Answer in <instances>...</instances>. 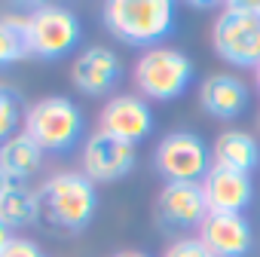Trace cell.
Instances as JSON below:
<instances>
[{
	"label": "cell",
	"mask_w": 260,
	"mask_h": 257,
	"mask_svg": "<svg viewBox=\"0 0 260 257\" xmlns=\"http://www.w3.org/2000/svg\"><path fill=\"white\" fill-rule=\"evenodd\" d=\"M162 257H211V254H208V248H205L196 236H184V239L172 242Z\"/></svg>",
	"instance_id": "20"
},
{
	"label": "cell",
	"mask_w": 260,
	"mask_h": 257,
	"mask_svg": "<svg viewBox=\"0 0 260 257\" xmlns=\"http://www.w3.org/2000/svg\"><path fill=\"white\" fill-rule=\"evenodd\" d=\"M40 166H43V150L25 132L13 135L7 144H0V169L16 184H25L28 178H34L40 172Z\"/></svg>",
	"instance_id": "16"
},
{
	"label": "cell",
	"mask_w": 260,
	"mask_h": 257,
	"mask_svg": "<svg viewBox=\"0 0 260 257\" xmlns=\"http://www.w3.org/2000/svg\"><path fill=\"white\" fill-rule=\"evenodd\" d=\"M0 220L10 230H22L31 223H40V202H37V190H31L28 184H13L4 199H0Z\"/></svg>",
	"instance_id": "17"
},
{
	"label": "cell",
	"mask_w": 260,
	"mask_h": 257,
	"mask_svg": "<svg viewBox=\"0 0 260 257\" xmlns=\"http://www.w3.org/2000/svg\"><path fill=\"white\" fill-rule=\"evenodd\" d=\"M98 128L135 147L153 132V110L141 95H113L101 107Z\"/></svg>",
	"instance_id": "9"
},
{
	"label": "cell",
	"mask_w": 260,
	"mask_h": 257,
	"mask_svg": "<svg viewBox=\"0 0 260 257\" xmlns=\"http://www.w3.org/2000/svg\"><path fill=\"white\" fill-rule=\"evenodd\" d=\"M138 163V150L132 144H125L101 128L83 141V175L92 184H113L122 181Z\"/></svg>",
	"instance_id": "8"
},
{
	"label": "cell",
	"mask_w": 260,
	"mask_h": 257,
	"mask_svg": "<svg viewBox=\"0 0 260 257\" xmlns=\"http://www.w3.org/2000/svg\"><path fill=\"white\" fill-rule=\"evenodd\" d=\"M196 239L211 257H245L254 245V230L245 214H208Z\"/></svg>",
	"instance_id": "13"
},
{
	"label": "cell",
	"mask_w": 260,
	"mask_h": 257,
	"mask_svg": "<svg viewBox=\"0 0 260 257\" xmlns=\"http://www.w3.org/2000/svg\"><path fill=\"white\" fill-rule=\"evenodd\" d=\"M10 239H13V230H10L4 220H0V251H4V248L10 245Z\"/></svg>",
	"instance_id": "22"
},
{
	"label": "cell",
	"mask_w": 260,
	"mask_h": 257,
	"mask_svg": "<svg viewBox=\"0 0 260 257\" xmlns=\"http://www.w3.org/2000/svg\"><path fill=\"white\" fill-rule=\"evenodd\" d=\"M13 184H16V181H13V178H10V175L4 172V169H0V199H4V193H7V190H10Z\"/></svg>",
	"instance_id": "24"
},
{
	"label": "cell",
	"mask_w": 260,
	"mask_h": 257,
	"mask_svg": "<svg viewBox=\"0 0 260 257\" xmlns=\"http://www.w3.org/2000/svg\"><path fill=\"white\" fill-rule=\"evenodd\" d=\"M153 166L156 172L169 181L178 184H202V178L211 169L208 159V144L196 135L187 132V128H175V132L162 135L153 153Z\"/></svg>",
	"instance_id": "7"
},
{
	"label": "cell",
	"mask_w": 260,
	"mask_h": 257,
	"mask_svg": "<svg viewBox=\"0 0 260 257\" xmlns=\"http://www.w3.org/2000/svg\"><path fill=\"white\" fill-rule=\"evenodd\" d=\"M202 110L217 119H236L248 107V86L233 74H211L199 86Z\"/></svg>",
	"instance_id": "14"
},
{
	"label": "cell",
	"mask_w": 260,
	"mask_h": 257,
	"mask_svg": "<svg viewBox=\"0 0 260 257\" xmlns=\"http://www.w3.org/2000/svg\"><path fill=\"white\" fill-rule=\"evenodd\" d=\"M113 257H153V254H147V251H141V248H125V251H116Z\"/></svg>",
	"instance_id": "23"
},
{
	"label": "cell",
	"mask_w": 260,
	"mask_h": 257,
	"mask_svg": "<svg viewBox=\"0 0 260 257\" xmlns=\"http://www.w3.org/2000/svg\"><path fill=\"white\" fill-rule=\"evenodd\" d=\"M156 214L169 230H199L202 220L211 214L202 184H178L169 181L162 184L159 196H156Z\"/></svg>",
	"instance_id": "11"
},
{
	"label": "cell",
	"mask_w": 260,
	"mask_h": 257,
	"mask_svg": "<svg viewBox=\"0 0 260 257\" xmlns=\"http://www.w3.org/2000/svg\"><path fill=\"white\" fill-rule=\"evenodd\" d=\"M202 193L211 214H242L254 196V181L245 172H233L211 163L208 175L202 178Z\"/></svg>",
	"instance_id": "12"
},
{
	"label": "cell",
	"mask_w": 260,
	"mask_h": 257,
	"mask_svg": "<svg viewBox=\"0 0 260 257\" xmlns=\"http://www.w3.org/2000/svg\"><path fill=\"white\" fill-rule=\"evenodd\" d=\"M25 122V107H22V95L0 83V144H7L13 135H19V125Z\"/></svg>",
	"instance_id": "19"
},
{
	"label": "cell",
	"mask_w": 260,
	"mask_h": 257,
	"mask_svg": "<svg viewBox=\"0 0 260 257\" xmlns=\"http://www.w3.org/2000/svg\"><path fill=\"white\" fill-rule=\"evenodd\" d=\"M122 77V61L110 46H89L71 65V83L89 98H104L116 89Z\"/></svg>",
	"instance_id": "10"
},
{
	"label": "cell",
	"mask_w": 260,
	"mask_h": 257,
	"mask_svg": "<svg viewBox=\"0 0 260 257\" xmlns=\"http://www.w3.org/2000/svg\"><path fill=\"white\" fill-rule=\"evenodd\" d=\"M104 25L128 46H159L175 28V7L169 0H110L104 4Z\"/></svg>",
	"instance_id": "3"
},
{
	"label": "cell",
	"mask_w": 260,
	"mask_h": 257,
	"mask_svg": "<svg viewBox=\"0 0 260 257\" xmlns=\"http://www.w3.org/2000/svg\"><path fill=\"white\" fill-rule=\"evenodd\" d=\"M0 257H46L43 248L34 242V239H25V236H13L10 245L0 251Z\"/></svg>",
	"instance_id": "21"
},
{
	"label": "cell",
	"mask_w": 260,
	"mask_h": 257,
	"mask_svg": "<svg viewBox=\"0 0 260 257\" xmlns=\"http://www.w3.org/2000/svg\"><path fill=\"white\" fill-rule=\"evenodd\" d=\"M193 80V61L172 46H150L135 61V86L141 98L175 101Z\"/></svg>",
	"instance_id": "5"
},
{
	"label": "cell",
	"mask_w": 260,
	"mask_h": 257,
	"mask_svg": "<svg viewBox=\"0 0 260 257\" xmlns=\"http://www.w3.org/2000/svg\"><path fill=\"white\" fill-rule=\"evenodd\" d=\"M25 19H28L31 55L46 58V61L74 52L83 37L77 13L68 7H58V4H40L31 13H25Z\"/></svg>",
	"instance_id": "6"
},
{
	"label": "cell",
	"mask_w": 260,
	"mask_h": 257,
	"mask_svg": "<svg viewBox=\"0 0 260 257\" xmlns=\"http://www.w3.org/2000/svg\"><path fill=\"white\" fill-rule=\"evenodd\" d=\"M254 77H257V89H260V65L254 68Z\"/></svg>",
	"instance_id": "25"
},
{
	"label": "cell",
	"mask_w": 260,
	"mask_h": 257,
	"mask_svg": "<svg viewBox=\"0 0 260 257\" xmlns=\"http://www.w3.org/2000/svg\"><path fill=\"white\" fill-rule=\"evenodd\" d=\"M214 52L236 68L260 65V4H230L211 28Z\"/></svg>",
	"instance_id": "4"
},
{
	"label": "cell",
	"mask_w": 260,
	"mask_h": 257,
	"mask_svg": "<svg viewBox=\"0 0 260 257\" xmlns=\"http://www.w3.org/2000/svg\"><path fill=\"white\" fill-rule=\"evenodd\" d=\"M83 128H86V116L80 104L71 101L68 95H46L34 101L25 110V122H22V132L31 141H37L43 153L74 150L83 138Z\"/></svg>",
	"instance_id": "2"
},
{
	"label": "cell",
	"mask_w": 260,
	"mask_h": 257,
	"mask_svg": "<svg viewBox=\"0 0 260 257\" xmlns=\"http://www.w3.org/2000/svg\"><path fill=\"white\" fill-rule=\"evenodd\" d=\"M31 58V40H28V19L22 13H4L0 16V68H10Z\"/></svg>",
	"instance_id": "18"
},
{
	"label": "cell",
	"mask_w": 260,
	"mask_h": 257,
	"mask_svg": "<svg viewBox=\"0 0 260 257\" xmlns=\"http://www.w3.org/2000/svg\"><path fill=\"white\" fill-rule=\"evenodd\" d=\"M40 223L52 233H80L98 211V190L83 172H55L37 187Z\"/></svg>",
	"instance_id": "1"
},
{
	"label": "cell",
	"mask_w": 260,
	"mask_h": 257,
	"mask_svg": "<svg viewBox=\"0 0 260 257\" xmlns=\"http://www.w3.org/2000/svg\"><path fill=\"white\" fill-rule=\"evenodd\" d=\"M211 163L233 169V172H245L251 175L260 166V144L254 135L242 132V128H230V132H220L214 147H211Z\"/></svg>",
	"instance_id": "15"
}]
</instances>
